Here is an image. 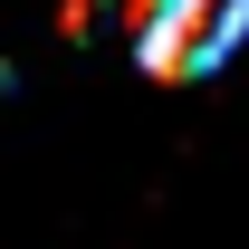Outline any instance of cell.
<instances>
[{
    "mask_svg": "<svg viewBox=\"0 0 249 249\" xmlns=\"http://www.w3.org/2000/svg\"><path fill=\"white\" fill-rule=\"evenodd\" d=\"M249 38V0H144L134 10V48L163 77H201Z\"/></svg>",
    "mask_w": 249,
    "mask_h": 249,
    "instance_id": "6da1fadb",
    "label": "cell"
}]
</instances>
